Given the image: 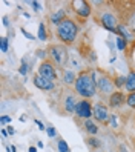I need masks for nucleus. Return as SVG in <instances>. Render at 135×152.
Segmentation results:
<instances>
[{
    "label": "nucleus",
    "instance_id": "nucleus-27",
    "mask_svg": "<svg viewBox=\"0 0 135 152\" xmlns=\"http://www.w3.org/2000/svg\"><path fill=\"white\" fill-rule=\"evenodd\" d=\"M22 34L25 35V37H28V39H31V40H32V39H35V37H34L32 34H29L28 31H25V29H22Z\"/></svg>",
    "mask_w": 135,
    "mask_h": 152
},
{
    "label": "nucleus",
    "instance_id": "nucleus-23",
    "mask_svg": "<svg viewBox=\"0 0 135 152\" xmlns=\"http://www.w3.org/2000/svg\"><path fill=\"white\" fill-rule=\"evenodd\" d=\"M0 48H2V52L8 51V39L6 37H2V45H0Z\"/></svg>",
    "mask_w": 135,
    "mask_h": 152
},
{
    "label": "nucleus",
    "instance_id": "nucleus-20",
    "mask_svg": "<svg viewBox=\"0 0 135 152\" xmlns=\"http://www.w3.org/2000/svg\"><path fill=\"white\" fill-rule=\"evenodd\" d=\"M126 103H128L129 108H135V92H131L126 97Z\"/></svg>",
    "mask_w": 135,
    "mask_h": 152
},
{
    "label": "nucleus",
    "instance_id": "nucleus-28",
    "mask_svg": "<svg viewBox=\"0 0 135 152\" xmlns=\"http://www.w3.org/2000/svg\"><path fill=\"white\" fill-rule=\"evenodd\" d=\"M32 8L34 10H40V3L39 2H32Z\"/></svg>",
    "mask_w": 135,
    "mask_h": 152
},
{
    "label": "nucleus",
    "instance_id": "nucleus-10",
    "mask_svg": "<svg viewBox=\"0 0 135 152\" xmlns=\"http://www.w3.org/2000/svg\"><path fill=\"white\" fill-rule=\"evenodd\" d=\"M101 25L104 26L106 29L115 32L117 31V19H115V15L111 14V12H104L101 15Z\"/></svg>",
    "mask_w": 135,
    "mask_h": 152
},
{
    "label": "nucleus",
    "instance_id": "nucleus-6",
    "mask_svg": "<svg viewBox=\"0 0 135 152\" xmlns=\"http://www.w3.org/2000/svg\"><path fill=\"white\" fill-rule=\"evenodd\" d=\"M95 82H97V89L100 91L101 94H109L112 92V89H114V82L107 77V75H101L100 78H95Z\"/></svg>",
    "mask_w": 135,
    "mask_h": 152
},
{
    "label": "nucleus",
    "instance_id": "nucleus-18",
    "mask_svg": "<svg viewBox=\"0 0 135 152\" xmlns=\"http://www.w3.org/2000/svg\"><path fill=\"white\" fill-rule=\"evenodd\" d=\"M126 43H128V40H126L124 37H121V35L117 37V48H118L120 51H124L126 49Z\"/></svg>",
    "mask_w": 135,
    "mask_h": 152
},
{
    "label": "nucleus",
    "instance_id": "nucleus-4",
    "mask_svg": "<svg viewBox=\"0 0 135 152\" xmlns=\"http://www.w3.org/2000/svg\"><path fill=\"white\" fill-rule=\"evenodd\" d=\"M39 74L45 78L51 80V82H54V80H57V72H55V68H54V65L51 63V61L45 60L40 63L39 66Z\"/></svg>",
    "mask_w": 135,
    "mask_h": 152
},
{
    "label": "nucleus",
    "instance_id": "nucleus-9",
    "mask_svg": "<svg viewBox=\"0 0 135 152\" xmlns=\"http://www.w3.org/2000/svg\"><path fill=\"white\" fill-rule=\"evenodd\" d=\"M34 85H35V88L42 89V91H51V89H54V82L42 77L40 74L34 75Z\"/></svg>",
    "mask_w": 135,
    "mask_h": 152
},
{
    "label": "nucleus",
    "instance_id": "nucleus-16",
    "mask_svg": "<svg viewBox=\"0 0 135 152\" xmlns=\"http://www.w3.org/2000/svg\"><path fill=\"white\" fill-rule=\"evenodd\" d=\"M85 129L89 132V134H92V135H95V134L98 132V128H97V124L91 120H86L85 121Z\"/></svg>",
    "mask_w": 135,
    "mask_h": 152
},
{
    "label": "nucleus",
    "instance_id": "nucleus-34",
    "mask_svg": "<svg viewBox=\"0 0 135 152\" xmlns=\"http://www.w3.org/2000/svg\"><path fill=\"white\" fill-rule=\"evenodd\" d=\"M29 152H37V149H35L34 146H31V148H29Z\"/></svg>",
    "mask_w": 135,
    "mask_h": 152
},
{
    "label": "nucleus",
    "instance_id": "nucleus-25",
    "mask_svg": "<svg viewBox=\"0 0 135 152\" xmlns=\"http://www.w3.org/2000/svg\"><path fill=\"white\" fill-rule=\"evenodd\" d=\"M19 72L20 74H26V72H28V66H26V63H25V61H23V63H22V66H20V69H19Z\"/></svg>",
    "mask_w": 135,
    "mask_h": 152
},
{
    "label": "nucleus",
    "instance_id": "nucleus-7",
    "mask_svg": "<svg viewBox=\"0 0 135 152\" xmlns=\"http://www.w3.org/2000/svg\"><path fill=\"white\" fill-rule=\"evenodd\" d=\"M92 115L95 117L97 121H101L106 123L107 118H109V112H107V108L103 103H95L94 108H92Z\"/></svg>",
    "mask_w": 135,
    "mask_h": 152
},
{
    "label": "nucleus",
    "instance_id": "nucleus-21",
    "mask_svg": "<svg viewBox=\"0 0 135 152\" xmlns=\"http://www.w3.org/2000/svg\"><path fill=\"white\" fill-rule=\"evenodd\" d=\"M114 85L117 86V88H121V86H126V77H121V75H118L115 78V82H114Z\"/></svg>",
    "mask_w": 135,
    "mask_h": 152
},
{
    "label": "nucleus",
    "instance_id": "nucleus-19",
    "mask_svg": "<svg viewBox=\"0 0 135 152\" xmlns=\"http://www.w3.org/2000/svg\"><path fill=\"white\" fill-rule=\"evenodd\" d=\"M39 39L40 40H46L48 39V35H46V29H45V23H40V26H39Z\"/></svg>",
    "mask_w": 135,
    "mask_h": 152
},
{
    "label": "nucleus",
    "instance_id": "nucleus-12",
    "mask_svg": "<svg viewBox=\"0 0 135 152\" xmlns=\"http://www.w3.org/2000/svg\"><path fill=\"white\" fill-rule=\"evenodd\" d=\"M77 103H78V102H75V97H74V95H71V94L66 95V98H65V111H66L68 114L75 112Z\"/></svg>",
    "mask_w": 135,
    "mask_h": 152
},
{
    "label": "nucleus",
    "instance_id": "nucleus-24",
    "mask_svg": "<svg viewBox=\"0 0 135 152\" xmlns=\"http://www.w3.org/2000/svg\"><path fill=\"white\" fill-rule=\"evenodd\" d=\"M46 132H48V135H49L51 138H52V137H55V135H57V132H55V129H54L52 126H49V128L46 129Z\"/></svg>",
    "mask_w": 135,
    "mask_h": 152
},
{
    "label": "nucleus",
    "instance_id": "nucleus-32",
    "mask_svg": "<svg viewBox=\"0 0 135 152\" xmlns=\"http://www.w3.org/2000/svg\"><path fill=\"white\" fill-rule=\"evenodd\" d=\"M8 152H15V148L14 146H8Z\"/></svg>",
    "mask_w": 135,
    "mask_h": 152
},
{
    "label": "nucleus",
    "instance_id": "nucleus-5",
    "mask_svg": "<svg viewBox=\"0 0 135 152\" xmlns=\"http://www.w3.org/2000/svg\"><path fill=\"white\" fill-rule=\"evenodd\" d=\"M75 112L80 118H85V120H89V117H92V104L89 100L83 98L77 103V108H75Z\"/></svg>",
    "mask_w": 135,
    "mask_h": 152
},
{
    "label": "nucleus",
    "instance_id": "nucleus-2",
    "mask_svg": "<svg viewBox=\"0 0 135 152\" xmlns=\"http://www.w3.org/2000/svg\"><path fill=\"white\" fill-rule=\"evenodd\" d=\"M77 34H78V26L71 19H65L57 26V35L65 43H72L77 37Z\"/></svg>",
    "mask_w": 135,
    "mask_h": 152
},
{
    "label": "nucleus",
    "instance_id": "nucleus-26",
    "mask_svg": "<svg viewBox=\"0 0 135 152\" xmlns=\"http://www.w3.org/2000/svg\"><path fill=\"white\" fill-rule=\"evenodd\" d=\"M11 121V117H8V115H3L2 118H0V123L2 124H5V123H9Z\"/></svg>",
    "mask_w": 135,
    "mask_h": 152
},
{
    "label": "nucleus",
    "instance_id": "nucleus-13",
    "mask_svg": "<svg viewBox=\"0 0 135 152\" xmlns=\"http://www.w3.org/2000/svg\"><path fill=\"white\" fill-rule=\"evenodd\" d=\"M75 80H77V77L71 69H66L65 72H63V82L66 85H75Z\"/></svg>",
    "mask_w": 135,
    "mask_h": 152
},
{
    "label": "nucleus",
    "instance_id": "nucleus-8",
    "mask_svg": "<svg viewBox=\"0 0 135 152\" xmlns=\"http://www.w3.org/2000/svg\"><path fill=\"white\" fill-rule=\"evenodd\" d=\"M74 10L80 17H88L91 14V6H89V2H85V0H74L72 2Z\"/></svg>",
    "mask_w": 135,
    "mask_h": 152
},
{
    "label": "nucleus",
    "instance_id": "nucleus-14",
    "mask_svg": "<svg viewBox=\"0 0 135 152\" xmlns=\"http://www.w3.org/2000/svg\"><path fill=\"white\" fill-rule=\"evenodd\" d=\"M126 89L129 92H135V72H131L126 77Z\"/></svg>",
    "mask_w": 135,
    "mask_h": 152
},
{
    "label": "nucleus",
    "instance_id": "nucleus-15",
    "mask_svg": "<svg viewBox=\"0 0 135 152\" xmlns=\"http://www.w3.org/2000/svg\"><path fill=\"white\" fill-rule=\"evenodd\" d=\"M63 20H65V12H63L61 10H60V11H57L55 14H54V15L51 17V22H52L54 25H57V26H58Z\"/></svg>",
    "mask_w": 135,
    "mask_h": 152
},
{
    "label": "nucleus",
    "instance_id": "nucleus-1",
    "mask_svg": "<svg viewBox=\"0 0 135 152\" xmlns=\"http://www.w3.org/2000/svg\"><path fill=\"white\" fill-rule=\"evenodd\" d=\"M75 91L78 95L89 100L97 92V82L95 77L89 72H80V75L75 80Z\"/></svg>",
    "mask_w": 135,
    "mask_h": 152
},
{
    "label": "nucleus",
    "instance_id": "nucleus-33",
    "mask_svg": "<svg viewBox=\"0 0 135 152\" xmlns=\"http://www.w3.org/2000/svg\"><path fill=\"white\" fill-rule=\"evenodd\" d=\"M3 23L8 26V25H9V22H8V19H6V17H3Z\"/></svg>",
    "mask_w": 135,
    "mask_h": 152
},
{
    "label": "nucleus",
    "instance_id": "nucleus-31",
    "mask_svg": "<svg viewBox=\"0 0 135 152\" xmlns=\"http://www.w3.org/2000/svg\"><path fill=\"white\" fill-rule=\"evenodd\" d=\"M37 54H39V57H45L46 52H45V51H37Z\"/></svg>",
    "mask_w": 135,
    "mask_h": 152
},
{
    "label": "nucleus",
    "instance_id": "nucleus-29",
    "mask_svg": "<svg viewBox=\"0 0 135 152\" xmlns=\"http://www.w3.org/2000/svg\"><path fill=\"white\" fill-rule=\"evenodd\" d=\"M35 124H37V126H39L40 129H45V126H43V123H42L40 120H35Z\"/></svg>",
    "mask_w": 135,
    "mask_h": 152
},
{
    "label": "nucleus",
    "instance_id": "nucleus-17",
    "mask_svg": "<svg viewBox=\"0 0 135 152\" xmlns=\"http://www.w3.org/2000/svg\"><path fill=\"white\" fill-rule=\"evenodd\" d=\"M57 148H58L60 152H71V149H69V146H68V143L63 140V138H60V140L57 141Z\"/></svg>",
    "mask_w": 135,
    "mask_h": 152
},
{
    "label": "nucleus",
    "instance_id": "nucleus-30",
    "mask_svg": "<svg viewBox=\"0 0 135 152\" xmlns=\"http://www.w3.org/2000/svg\"><path fill=\"white\" fill-rule=\"evenodd\" d=\"M14 132H15V131H14V128H11V126L8 128V134H9V135H14Z\"/></svg>",
    "mask_w": 135,
    "mask_h": 152
},
{
    "label": "nucleus",
    "instance_id": "nucleus-3",
    "mask_svg": "<svg viewBox=\"0 0 135 152\" xmlns=\"http://www.w3.org/2000/svg\"><path fill=\"white\" fill-rule=\"evenodd\" d=\"M49 56L54 60V63L58 65V66L66 65V61H68V51H66L65 46H61V45H52L49 48Z\"/></svg>",
    "mask_w": 135,
    "mask_h": 152
},
{
    "label": "nucleus",
    "instance_id": "nucleus-11",
    "mask_svg": "<svg viewBox=\"0 0 135 152\" xmlns=\"http://www.w3.org/2000/svg\"><path fill=\"white\" fill-rule=\"evenodd\" d=\"M124 94L123 92H112L109 95V106L111 108H120V106L124 103Z\"/></svg>",
    "mask_w": 135,
    "mask_h": 152
},
{
    "label": "nucleus",
    "instance_id": "nucleus-22",
    "mask_svg": "<svg viewBox=\"0 0 135 152\" xmlns=\"http://www.w3.org/2000/svg\"><path fill=\"white\" fill-rule=\"evenodd\" d=\"M88 145L91 148H98L100 146V141H98L97 138H94V137H91V138H88Z\"/></svg>",
    "mask_w": 135,
    "mask_h": 152
}]
</instances>
